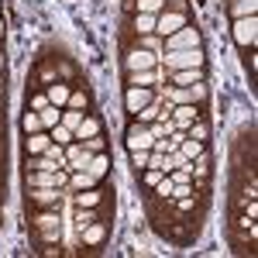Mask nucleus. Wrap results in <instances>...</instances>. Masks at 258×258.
Returning a JSON list of instances; mask_svg holds the SVG:
<instances>
[{"label": "nucleus", "mask_w": 258, "mask_h": 258, "mask_svg": "<svg viewBox=\"0 0 258 258\" xmlns=\"http://www.w3.org/2000/svg\"><path fill=\"white\" fill-rule=\"evenodd\" d=\"M135 117H138L141 124H152V120L159 117V100H152L148 107H141V110H138V114H135Z\"/></svg>", "instance_id": "obj_30"}, {"label": "nucleus", "mask_w": 258, "mask_h": 258, "mask_svg": "<svg viewBox=\"0 0 258 258\" xmlns=\"http://www.w3.org/2000/svg\"><path fill=\"white\" fill-rule=\"evenodd\" d=\"M203 148H207V145H203V141H197V138H189V135H186V138H182V145H179V152L186 155V162H193Z\"/></svg>", "instance_id": "obj_21"}, {"label": "nucleus", "mask_w": 258, "mask_h": 258, "mask_svg": "<svg viewBox=\"0 0 258 258\" xmlns=\"http://www.w3.org/2000/svg\"><path fill=\"white\" fill-rule=\"evenodd\" d=\"M90 220H97V214H93L90 207H76V231H83Z\"/></svg>", "instance_id": "obj_31"}, {"label": "nucleus", "mask_w": 258, "mask_h": 258, "mask_svg": "<svg viewBox=\"0 0 258 258\" xmlns=\"http://www.w3.org/2000/svg\"><path fill=\"white\" fill-rule=\"evenodd\" d=\"M28 200L35 207H55L59 210V189L55 186H28Z\"/></svg>", "instance_id": "obj_10"}, {"label": "nucleus", "mask_w": 258, "mask_h": 258, "mask_svg": "<svg viewBox=\"0 0 258 258\" xmlns=\"http://www.w3.org/2000/svg\"><path fill=\"white\" fill-rule=\"evenodd\" d=\"M155 197H159V200H169V197H172V179H169V176L155 186Z\"/></svg>", "instance_id": "obj_36"}, {"label": "nucleus", "mask_w": 258, "mask_h": 258, "mask_svg": "<svg viewBox=\"0 0 258 258\" xmlns=\"http://www.w3.org/2000/svg\"><path fill=\"white\" fill-rule=\"evenodd\" d=\"M152 100H155L152 86H127V90H124V107H127V114H138L141 107H148Z\"/></svg>", "instance_id": "obj_7"}, {"label": "nucleus", "mask_w": 258, "mask_h": 258, "mask_svg": "<svg viewBox=\"0 0 258 258\" xmlns=\"http://www.w3.org/2000/svg\"><path fill=\"white\" fill-rule=\"evenodd\" d=\"M83 148L97 155V152H103V138H100V135H93V138H83Z\"/></svg>", "instance_id": "obj_37"}, {"label": "nucleus", "mask_w": 258, "mask_h": 258, "mask_svg": "<svg viewBox=\"0 0 258 258\" xmlns=\"http://www.w3.org/2000/svg\"><path fill=\"white\" fill-rule=\"evenodd\" d=\"M48 135H52V141H55V145H62V148H66L69 141H76V138H73V131H69L66 124H55V127H52Z\"/></svg>", "instance_id": "obj_29"}, {"label": "nucleus", "mask_w": 258, "mask_h": 258, "mask_svg": "<svg viewBox=\"0 0 258 258\" xmlns=\"http://www.w3.org/2000/svg\"><path fill=\"white\" fill-rule=\"evenodd\" d=\"M186 135L207 145V138H210V124H207V120H203V117H197V120H193V124H189V127H186Z\"/></svg>", "instance_id": "obj_22"}, {"label": "nucleus", "mask_w": 258, "mask_h": 258, "mask_svg": "<svg viewBox=\"0 0 258 258\" xmlns=\"http://www.w3.org/2000/svg\"><path fill=\"white\" fill-rule=\"evenodd\" d=\"M176 207H179V214H189V210L197 207V197H193V193H186V197L176 200Z\"/></svg>", "instance_id": "obj_35"}, {"label": "nucleus", "mask_w": 258, "mask_h": 258, "mask_svg": "<svg viewBox=\"0 0 258 258\" xmlns=\"http://www.w3.org/2000/svg\"><path fill=\"white\" fill-rule=\"evenodd\" d=\"M0 97H4V83H0Z\"/></svg>", "instance_id": "obj_42"}, {"label": "nucleus", "mask_w": 258, "mask_h": 258, "mask_svg": "<svg viewBox=\"0 0 258 258\" xmlns=\"http://www.w3.org/2000/svg\"><path fill=\"white\" fill-rule=\"evenodd\" d=\"M200 28L193 24H186V28H179L176 35H169L165 38V52H182V48H200Z\"/></svg>", "instance_id": "obj_2"}, {"label": "nucleus", "mask_w": 258, "mask_h": 258, "mask_svg": "<svg viewBox=\"0 0 258 258\" xmlns=\"http://www.w3.org/2000/svg\"><path fill=\"white\" fill-rule=\"evenodd\" d=\"M38 241L41 244H59V227H41Z\"/></svg>", "instance_id": "obj_34"}, {"label": "nucleus", "mask_w": 258, "mask_h": 258, "mask_svg": "<svg viewBox=\"0 0 258 258\" xmlns=\"http://www.w3.org/2000/svg\"><path fill=\"white\" fill-rule=\"evenodd\" d=\"M169 179H172L176 186H182V182H193V172H189L186 165H179V169H172V172H169Z\"/></svg>", "instance_id": "obj_32"}, {"label": "nucleus", "mask_w": 258, "mask_h": 258, "mask_svg": "<svg viewBox=\"0 0 258 258\" xmlns=\"http://www.w3.org/2000/svg\"><path fill=\"white\" fill-rule=\"evenodd\" d=\"M107 165H110V159H107L103 152H97V155L90 159V165H86V172H93L97 179H103V176H107Z\"/></svg>", "instance_id": "obj_25"}, {"label": "nucleus", "mask_w": 258, "mask_h": 258, "mask_svg": "<svg viewBox=\"0 0 258 258\" xmlns=\"http://www.w3.org/2000/svg\"><path fill=\"white\" fill-rule=\"evenodd\" d=\"M248 69H251V76H255V69H258V59H255V52L248 48Z\"/></svg>", "instance_id": "obj_41"}, {"label": "nucleus", "mask_w": 258, "mask_h": 258, "mask_svg": "<svg viewBox=\"0 0 258 258\" xmlns=\"http://www.w3.org/2000/svg\"><path fill=\"white\" fill-rule=\"evenodd\" d=\"M38 117H41V127H45V131H52V127L62 120V107H52V103H48L45 110H38Z\"/></svg>", "instance_id": "obj_20"}, {"label": "nucleus", "mask_w": 258, "mask_h": 258, "mask_svg": "<svg viewBox=\"0 0 258 258\" xmlns=\"http://www.w3.org/2000/svg\"><path fill=\"white\" fill-rule=\"evenodd\" d=\"M159 66L162 69H203L207 59L200 48H182V52H162Z\"/></svg>", "instance_id": "obj_1"}, {"label": "nucleus", "mask_w": 258, "mask_h": 258, "mask_svg": "<svg viewBox=\"0 0 258 258\" xmlns=\"http://www.w3.org/2000/svg\"><path fill=\"white\" fill-rule=\"evenodd\" d=\"M90 159H93V152H86V148H83V141H69V145H66V162H69L66 169H69V172L86 169V165H90Z\"/></svg>", "instance_id": "obj_9"}, {"label": "nucleus", "mask_w": 258, "mask_h": 258, "mask_svg": "<svg viewBox=\"0 0 258 258\" xmlns=\"http://www.w3.org/2000/svg\"><path fill=\"white\" fill-rule=\"evenodd\" d=\"M138 38H141V45H145L148 52H159V38H155V31H152V35H138Z\"/></svg>", "instance_id": "obj_39"}, {"label": "nucleus", "mask_w": 258, "mask_h": 258, "mask_svg": "<svg viewBox=\"0 0 258 258\" xmlns=\"http://www.w3.org/2000/svg\"><path fill=\"white\" fill-rule=\"evenodd\" d=\"M69 93H73V90H69L62 80H55L48 90H45V97H48V103H52V107H66V103H69Z\"/></svg>", "instance_id": "obj_16"}, {"label": "nucleus", "mask_w": 258, "mask_h": 258, "mask_svg": "<svg viewBox=\"0 0 258 258\" xmlns=\"http://www.w3.org/2000/svg\"><path fill=\"white\" fill-rule=\"evenodd\" d=\"M131 162H135V169H148V152H145V148L131 152Z\"/></svg>", "instance_id": "obj_38"}, {"label": "nucleus", "mask_w": 258, "mask_h": 258, "mask_svg": "<svg viewBox=\"0 0 258 258\" xmlns=\"http://www.w3.org/2000/svg\"><path fill=\"white\" fill-rule=\"evenodd\" d=\"M73 203H76V207H90V210H93V207H100V203H103V189H100V186H93V189H76Z\"/></svg>", "instance_id": "obj_15"}, {"label": "nucleus", "mask_w": 258, "mask_h": 258, "mask_svg": "<svg viewBox=\"0 0 258 258\" xmlns=\"http://www.w3.org/2000/svg\"><path fill=\"white\" fill-rule=\"evenodd\" d=\"M138 69H159V52L131 48V52L124 55V73H138Z\"/></svg>", "instance_id": "obj_4"}, {"label": "nucleus", "mask_w": 258, "mask_h": 258, "mask_svg": "<svg viewBox=\"0 0 258 258\" xmlns=\"http://www.w3.org/2000/svg\"><path fill=\"white\" fill-rule=\"evenodd\" d=\"M83 117H86L83 110H69V107H62V120H59V124H66L69 131H76V127L83 124Z\"/></svg>", "instance_id": "obj_27"}, {"label": "nucleus", "mask_w": 258, "mask_h": 258, "mask_svg": "<svg viewBox=\"0 0 258 258\" xmlns=\"http://www.w3.org/2000/svg\"><path fill=\"white\" fill-rule=\"evenodd\" d=\"M124 145H127V152H138V148L152 152L155 138L148 135V124H141V120H131V124H127V135H124Z\"/></svg>", "instance_id": "obj_3"}, {"label": "nucleus", "mask_w": 258, "mask_h": 258, "mask_svg": "<svg viewBox=\"0 0 258 258\" xmlns=\"http://www.w3.org/2000/svg\"><path fill=\"white\" fill-rule=\"evenodd\" d=\"M31 224L35 227H59V210L55 207H41L38 214L31 217Z\"/></svg>", "instance_id": "obj_19"}, {"label": "nucleus", "mask_w": 258, "mask_h": 258, "mask_svg": "<svg viewBox=\"0 0 258 258\" xmlns=\"http://www.w3.org/2000/svg\"><path fill=\"white\" fill-rule=\"evenodd\" d=\"M197 117H203V110H200L197 103H176V107H172V120H176L179 131H186Z\"/></svg>", "instance_id": "obj_11"}, {"label": "nucleus", "mask_w": 258, "mask_h": 258, "mask_svg": "<svg viewBox=\"0 0 258 258\" xmlns=\"http://www.w3.org/2000/svg\"><path fill=\"white\" fill-rule=\"evenodd\" d=\"M165 80V69H138V73H127V86H152V83Z\"/></svg>", "instance_id": "obj_13"}, {"label": "nucleus", "mask_w": 258, "mask_h": 258, "mask_svg": "<svg viewBox=\"0 0 258 258\" xmlns=\"http://www.w3.org/2000/svg\"><path fill=\"white\" fill-rule=\"evenodd\" d=\"M162 179H165V172H162V169H145V186H148V189H155Z\"/></svg>", "instance_id": "obj_33"}, {"label": "nucleus", "mask_w": 258, "mask_h": 258, "mask_svg": "<svg viewBox=\"0 0 258 258\" xmlns=\"http://www.w3.org/2000/svg\"><path fill=\"white\" fill-rule=\"evenodd\" d=\"M258 14V0H231V18H255Z\"/></svg>", "instance_id": "obj_18"}, {"label": "nucleus", "mask_w": 258, "mask_h": 258, "mask_svg": "<svg viewBox=\"0 0 258 258\" xmlns=\"http://www.w3.org/2000/svg\"><path fill=\"white\" fill-rule=\"evenodd\" d=\"M169 80H172V86H193V83L207 80V73L203 69H169Z\"/></svg>", "instance_id": "obj_12"}, {"label": "nucleus", "mask_w": 258, "mask_h": 258, "mask_svg": "<svg viewBox=\"0 0 258 258\" xmlns=\"http://www.w3.org/2000/svg\"><path fill=\"white\" fill-rule=\"evenodd\" d=\"M21 127H24V135H35V131H45V127H41L38 110H28V114L21 117Z\"/></svg>", "instance_id": "obj_26"}, {"label": "nucleus", "mask_w": 258, "mask_h": 258, "mask_svg": "<svg viewBox=\"0 0 258 258\" xmlns=\"http://www.w3.org/2000/svg\"><path fill=\"white\" fill-rule=\"evenodd\" d=\"M165 0H135V14H162Z\"/></svg>", "instance_id": "obj_24"}, {"label": "nucleus", "mask_w": 258, "mask_h": 258, "mask_svg": "<svg viewBox=\"0 0 258 258\" xmlns=\"http://www.w3.org/2000/svg\"><path fill=\"white\" fill-rule=\"evenodd\" d=\"M0 69H4V55H0Z\"/></svg>", "instance_id": "obj_44"}, {"label": "nucleus", "mask_w": 258, "mask_h": 258, "mask_svg": "<svg viewBox=\"0 0 258 258\" xmlns=\"http://www.w3.org/2000/svg\"><path fill=\"white\" fill-rule=\"evenodd\" d=\"M0 35H4V21H0Z\"/></svg>", "instance_id": "obj_43"}, {"label": "nucleus", "mask_w": 258, "mask_h": 258, "mask_svg": "<svg viewBox=\"0 0 258 258\" xmlns=\"http://www.w3.org/2000/svg\"><path fill=\"white\" fill-rule=\"evenodd\" d=\"M0 120H4V114H0Z\"/></svg>", "instance_id": "obj_45"}, {"label": "nucleus", "mask_w": 258, "mask_h": 258, "mask_svg": "<svg viewBox=\"0 0 258 258\" xmlns=\"http://www.w3.org/2000/svg\"><path fill=\"white\" fill-rule=\"evenodd\" d=\"M234 41L241 48H255V38H258V18H238L234 21Z\"/></svg>", "instance_id": "obj_6"}, {"label": "nucleus", "mask_w": 258, "mask_h": 258, "mask_svg": "<svg viewBox=\"0 0 258 258\" xmlns=\"http://www.w3.org/2000/svg\"><path fill=\"white\" fill-rule=\"evenodd\" d=\"M186 24H189V21H186L182 11H169V7H165L159 18H155V31H159L162 38H169V35H176L179 28H186Z\"/></svg>", "instance_id": "obj_5"}, {"label": "nucleus", "mask_w": 258, "mask_h": 258, "mask_svg": "<svg viewBox=\"0 0 258 258\" xmlns=\"http://www.w3.org/2000/svg\"><path fill=\"white\" fill-rule=\"evenodd\" d=\"M48 145H52V135H48V131H35V135L24 138V152H28V155H45Z\"/></svg>", "instance_id": "obj_14"}, {"label": "nucleus", "mask_w": 258, "mask_h": 258, "mask_svg": "<svg viewBox=\"0 0 258 258\" xmlns=\"http://www.w3.org/2000/svg\"><path fill=\"white\" fill-rule=\"evenodd\" d=\"M107 234H110V227H107V220H100V217L90 220V224L80 231V238H83V244H86V248H100V244L107 241Z\"/></svg>", "instance_id": "obj_8"}, {"label": "nucleus", "mask_w": 258, "mask_h": 258, "mask_svg": "<svg viewBox=\"0 0 258 258\" xmlns=\"http://www.w3.org/2000/svg\"><path fill=\"white\" fill-rule=\"evenodd\" d=\"M45 107H48V97L45 93H35L31 97V110H45Z\"/></svg>", "instance_id": "obj_40"}, {"label": "nucleus", "mask_w": 258, "mask_h": 258, "mask_svg": "<svg viewBox=\"0 0 258 258\" xmlns=\"http://www.w3.org/2000/svg\"><path fill=\"white\" fill-rule=\"evenodd\" d=\"M86 103H90V93H86V90H73L66 107H69V110H86Z\"/></svg>", "instance_id": "obj_28"}, {"label": "nucleus", "mask_w": 258, "mask_h": 258, "mask_svg": "<svg viewBox=\"0 0 258 258\" xmlns=\"http://www.w3.org/2000/svg\"><path fill=\"white\" fill-rule=\"evenodd\" d=\"M159 14H135V35H152Z\"/></svg>", "instance_id": "obj_23"}, {"label": "nucleus", "mask_w": 258, "mask_h": 258, "mask_svg": "<svg viewBox=\"0 0 258 258\" xmlns=\"http://www.w3.org/2000/svg\"><path fill=\"white\" fill-rule=\"evenodd\" d=\"M93 135H100V117H93V114H86L83 117V124L73 131V138L83 141V138H93Z\"/></svg>", "instance_id": "obj_17"}]
</instances>
